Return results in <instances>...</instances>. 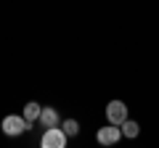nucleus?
Returning a JSON list of instances; mask_svg holds the SVG:
<instances>
[{
    "instance_id": "obj_7",
    "label": "nucleus",
    "mask_w": 159,
    "mask_h": 148,
    "mask_svg": "<svg viewBox=\"0 0 159 148\" xmlns=\"http://www.w3.org/2000/svg\"><path fill=\"white\" fill-rule=\"evenodd\" d=\"M119 130H122V135H125V137H138L141 127H138V122H133V119H125L122 124H119Z\"/></svg>"
},
{
    "instance_id": "obj_3",
    "label": "nucleus",
    "mask_w": 159,
    "mask_h": 148,
    "mask_svg": "<svg viewBox=\"0 0 159 148\" xmlns=\"http://www.w3.org/2000/svg\"><path fill=\"white\" fill-rule=\"evenodd\" d=\"M106 119H109V124H122V122L127 119V106L122 101H111L106 106Z\"/></svg>"
},
{
    "instance_id": "obj_4",
    "label": "nucleus",
    "mask_w": 159,
    "mask_h": 148,
    "mask_svg": "<svg viewBox=\"0 0 159 148\" xmlns=\"http://www.w3.org/2000/svg\"><path fill=\"white\" fill-rule=\"evenodd\" d=\"M119 137H122V130H119L117 124H106V127H101V130L96 132V140L101 143V146H114Z\"/></svg>"
},
{
    "instance_id": "obj_1",
    "label": "nucleus",
    "mask_w": 159,
    "mask_h": 148,
    "mask_svg": "<svg viewBox=\"0 0 159 148\" xmlns=\"http://www.w3.org/2000/svg\"><path fill=\"white\" fill-rule=\"evenodd\" d=\"M40 146L43 148H64L66 146V132L61 130V127H48L45 132H43V137H40Z\"/></svg>"
},
{
    "instance_id": "obj_5",
    "label": "nucleus",
    "mask_w": 159,
    "mask_h": 148,
    "mask_svg": "<svg viewBox=\"0 0 159 148\" xmlns=\"http://www.w3.org/2000/svg\"><path fill=\"white\" fill-rule=\"evenodd\" d=\"M37 122L45 127V130H48V127H56L58 124V111H56V108H51V106H45L43 111H40V119Z\"/></svg>"
},
{
    "instance_id": "obj_8",
    "label": "nucleus",
    "mask_w": 159,
    "mask_h": 148,
    "mask_svg": "<svg viewBox=\"0 0 159 148\" xmlns=\"http://www.w3.org/2000/svg\"><path fill=\"white\" fill-rule=\"evenodd\" d=\"M61 130L66 132V137H72V135H77V132H80V124H77V119H64L61 122Z\"/></svg>"
},
{
    "instance_id": "obj_6",
    "label": "nucleus",
    "mask_w": 159,
    "mask_h": 148,
    "mask_svg": "<svg viewBox=\"0 0 159 148\" xmlns=\"http://www.w3.org/2000/svg\"><path fill=\"white\" fill-rule=\"evenodd\" d=\"M40 111H43V106H40L37 101H29L27 106H24V119L32 124V122H37V119H40Z\"/></svg>"
},
{
    "instance_id": "obj_2",
    "label": "nucleus",
    "mask_w": 159,
    "mask_h": 148,
    "mask_svg": "<svg viewBox=\"0 0 159 148\" xmlns=\"http://www.w3.org/2000/svg\"><path fill=\"white\" fill-rule=\"evenodd\" d=\"M27 130H29V122L24 119V114H21V116L11 114V116H6V119H3V132H6V135H11V137L24 135Z\"/></svg>"
}]
</instances>
